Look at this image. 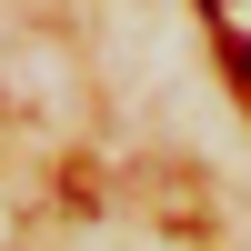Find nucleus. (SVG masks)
<instances>
[{"label":"nucleus","mask_w":251,"mask_h":251,"mask_svg":"<svg viewBox=\"0 0 251 251\" xmlns=\"http://www.w3.org/2000/svg\"><path fill=\"white\" fill-rule=\"evenodd\" d=\"M221 60H231V80H251V40H241V30L221 40Z\"/></svg>","instance_id":"nucleus-1"}]
</instances>
